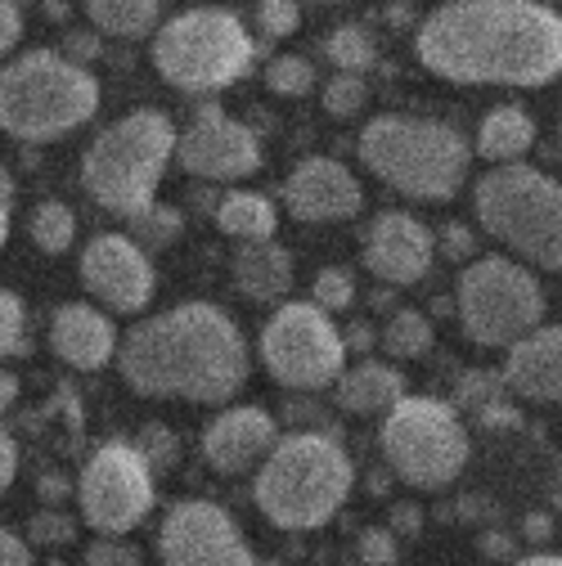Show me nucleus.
I'll return each instance as SVG.
<instances>
[{
  "mask_svg": "<svg viewBox=\"0 0 562 566\" xmlns=\"http://www.w3.org/2000/svg\"><path fill=\"white\" fill-rule=\"evenodd\" d=\"M414 54L455 86H549L562 77V14L535 0H446L418 23Z\"/></svg>",
  "mask_w": 562,
  "mask_h": 566,
  "instance_id": "obj_1",
  "label": "nucleus"
},
{
  "mask_svg": "<svg viewBox=\"0 0 562 566\" xmlns=\"http://www.w3.org/2000/svg\"><path fill=\"white\" fill-rule=\"evenodd\" d=\"M117 369L135 396L230 405L252 369L243 328L212 302H185L139 319L117 342Z\"/></svg>",
  "mask_w": 562,
  "mask_h": 566,
  "instance_id": "obj_2",
  "label": "nucleus"
},
{
  "mask_svg": "<svg viewBox=\"0 0 562 566\" xmlns=\"http://www.w3.org/2000/svg\"><path fill=\"white\" fill-rule=\"evenodd\" d=\"M356 485V463L337 432H289L257 468L252 500L279 531H320L342 513Z\"/></svg>",
  "mask_w": 562,
  "mask_h": 566,
  "instance_id": "obj_3",
  "label": "nucleus"
},
{
  "mask_svg": "<svg viewBox=\"0 0 562 566\" xmlns=\"http://www.w3.org/2000/svg\"><path fill=\"white\" fill-rule=\"evenodd\" d=\"M100 113V82L63 50H23L0 67V130L23 145H50Z\"/></svg>",
  "mask_w": 562,
  "mask_h": 566,
  "instance_id": "obj_4",
  "label": "nucleus"
},
{
  "mask_svg": "<svg viewBox=\"0 0 562 566\" xmlns=\"http://www.w3.org/2000/svg\"><path fill=\"white\" fill-rule=\"evenodd\" d=\"M361 163L414 202H446L464 189L468 139L437 117L383 113L361 130Z\"/></svg>",
  "mask_w": 562,
  "mask_h": 566,
  "instance_id": "obj_5",
  "label": "nucleus"
},
{
  "mask_svg": "<svg viewBox=\"0 0 562 566\" xmlns=\"http://www.w3.org/2000/svg\"><path fill=\"white\" fill-rule=\"evenodd\" d=\"M176 122L158 108H135L104 126L82 158V185L86 193L113 211V217L131 221L135 211L158 202V185L167 163L176 158Z\"/></svg>",
  "mask_w": 562,
  "mask_h": 566,
  "instance_id": "obj_6",
  "label": "nucleus"
},
{
  "mask_svg": "<svg viewBox=\"0 0 562 566\" xmlns=\"http://www.w3.org/2000/svg\"><path fill=\"white\" fill-rule=\"evenodd\" d=\"M472 211L481 230L518 261L562 270V180L527 163L496 167L477 180Z\"/></svg>",
  "mask_w": 562,
  "mask_h": 566,
  "instance_id": "obj_7",
  "label": "nucleus"
},
{
  "mask_svg": "<svg viewBox=\"0 0 562 566\" xmlns=\"http://www.w3.org/2000/svg\"><path fill=\"white\" fill-rule=\"evenodd\" d=\"M252 32L235 10L198 6L154 32L158 77L185 95H217L252 67Z\"/></svg>",
  "mask_w": 562,
  "mask_h": 566,
  "instance_id": "obj_8",
  "label": "nucleus"
},
{
  "mask_svg": "<svg viewBox=\"0 0 562 566\" xmlns=\"http://www.w3.org/2000/svg\"><path fill=\"white\" fill-rule=\"evenodd\" d=\"M387 472L409 490H446L468 468V428L455 405L437 396H400L378 428Z\"/></svg>",
  "mask_w": 562,
  "mask_h": 566,
  "instance_id": "obj_9",
  "label": "nucleus"
},
{
  "mask_svg": "<svg viewBox=\"0 0 562 566\" xmlns=\"http://www.w3.org/2000/svg\"><path fill=\"white\" fill-rule=\"evenodd\" d=\"M459 328L477 346H513L544 319L540 279L509 256H472L455 279Z\"/></svg>",
  "mask_w": 562,
  "mask_h": 566,
  "instance_id": "obj_10",
  "label": "nucleus"
},
{
  "mask_svg": "<svg viewBox=\"0 0 562 566\" xmlns=\"http://www.w3.org/2000/svg\"><path fill=\"white\" fill-rule=\"evenodd\" d=\"M261 365L289 391H324L346 369L342 328L315 302H284L261 328Z\"/></svg>",
  "mask_w": 562,
  "mask_h": 566,
  "instance_id": "obj_11",
  "label": "nucleus"
},
{
  "mask_svg": "<svg viewBox=\"0 0 562 566\" xmlns=\"http://www.w3.org/2000/svg\"><path fill=\"white\" fill-rule=\"evenodd\" d=\"M77 504L91 531L126 535L154 513L158 476L135 450V441H104L77 476Z\"/></svg>",
  "mask_w": 562,
  "mask_h": 566,
  "instance_id": "obj_12",
  "label": "nucleus"
},
{
  "mask_svg": "<svg viewBox=\"0 0 562 566\" xmlns=\"http://www.w3.org/2000/svg\"><path fill=\"white\" fill-rule=\"evenodd\" d=\"M163 566H261L239 522L212 500H180L158 526Z\"/></svg>",
  "mask_w": 562,
  "mask_h": 566,
  "instance_id": "obj_13",
  "label": "nucleus"
},
{
  "mask_svg": "<svg viewBox=\"0 0 562 566\" xmlns=\"http://www.w3.org/2000/svg\"><path fill=\"white\" fill-rule=\"evenodd\" d=\"M176 158L189 176L207 185H230L261 167V139L252 126L235 122L221 104H198L194 122L176 139Z\"/></svg>",
  "mask_w": 562,
  "mask_h": 566,
  "instance_id": "obj_14",
  "label": "nucleus"
},
{
  "mask_svg": "<svg viewBox=\"0 0 562 566\" xmlns=\"http://www.w3.org/2000/svg\"><path fill=\"white\" fill-rule=\"evenodd\" d=\"M82 283L117 315H139L158 293V270L131 234H95L82 248Z\"/></svg>",
  "mask_w": 562,
  "mask_h": 566,
  "instance_id": "obj_15",
  "label": "nucleus"
},
{
  "mask_svg": "<svg viewBox=\"0 0 562 566\" xmlns=\"http://www.w3.org/2000/svg\"><path fill=\"white\" fill-rule=\"evenodd\" d=\"M284 202H289L293 221L337 226V221L361 217L365 189L351 176V167H342L337 158H302L284 180Z\"/></svg>",
  "mask_w": 562,
  "mask_h": 566,
  "instance_id": "obj_16",
  "label": "nucleus"
},
{
  "mask_svg": "<svg viewBox=\"0 0 562 566\" xmlns=\"http://www.w3.org/2000/svg\"><path fill=\"white\" fill-rule=\"evenodd\" d=\"M437 239L409 211H378L365 230V270L387 289H409L433 270Z\"/></svg>",
  "mask_w": 562,
  "mask_h": 566,
  "instance_id": "obj_17",
  "label": "nucleus"
},
{
  "mask_svg": "<svg viewBox=\"0 0 562 566\" xmlns=\"http://www.w3.org/2000/svg\"><path fill=\"white\" fill-rule=\"evenodd\" d=\"M279 441V422L261 405H230L202 428V459L221 476H243L266 463Z\"/></svg>",
  "mask_w": 562,
  "mask_h": 566,
  "instance_id": "obj_18",
  "label": "nucleus"
},
{
  "mask_svg": "<svg viewBox=\"0 0 562 566\" xmlns=\"http://www.w3.org/2000/svg\"><path fill=\"white\" fill-rule=\"evenodd\" d=\"M50 350L77 374H95L108 360H117V328L108 311L86 306V302H67L50 319Z\"/></svg>",
  "mask_w": 562,
  "mask_h": 566,
  "instance_id": "obj_19",
  "label": "nucleus"
},
{
  "mask_svg": "<svg viewBox=\"0 0 562 566\" xmlns=\"http://www.w3.org/2000/svg\"><path fill=\"white\" fill-rule=\"evenodd\" d=\"M504 382L522 400L562 405V324H540L504 356Z\"/></svg>",
  "mask_w": 562,
  "mask_h": 566,
  "instance_id": "obj_20",
  "label": "nucleus"
},
{
  "mask_svg": "<svg viewBox=\"0 0 562 566\" xmlns=\"http://www.w3.org/2000/svg\"><path fill=\"white\" fill-rule=\"evenodd\" d=\"M235 283H239V293L248 302H257V306L284 302L289 289H293V256H289V248H279L274 239L243 243L235 252Z\"/></svg>",
  "mask_w": 562,
  "mask_h": 566,
  "instance_id": "obj_21",
  "label": "nucleus"
},
{
  "mask_svg": "<svg viewBox=\"0 0 562 566\" xmlns=\"http://www.w3.org/2000/svg\"><path fill=\"white\" fill-rule=\"evenodd\" d=\"M405 396V374L387 360H361L356 369H342V378L333 382V400L342 413H387L396 400Z\"/></svg>",
  "mask_w": 562,
  "mask_h": 566,
  "instance_id": "obj_22",
  "label": "nucleus"
},
{
  "mask_svg": "<svg viewBox=\"0 0 562 566\" xmlns=\"http://www.w3.org/2000/svg\"><path fill=\"white\" fill-rule=\"evenodd\" d=\"M535 145V117L518 104H500V108H490L477 126V154L486 163H496V167H509L518 158H527Z\"/></svg>",
  "mask_w": 562,
  "mask_h": 566,
  "instance_id": "obj_23",
  "label": "nucleus"
},
{
  "mask_svg": "<svg viewBox=\"0 0 562 566\" xmlns=\"http://www.w3.org/2000/svg\"><path fill=\"white\" fill-rule=\"evenodd\" d=\"M212 217H217V230L239 239V243H266V239H274V226H279L274 202L266 193H252V189H230L212 207Z\"/></svg>",
  "mask_w": 562,
  "mask_h": 566,
  "instance_id": "obj_24",
  "label": "nucleus"
},
{
  "mask_svg": "<svg viewBox=\"0 0 562 566\" xmlns=\"http://www.w3.org/2000/svg\"><path fill=\"white\" fill-rule=\"evenodd\" d=\"M86 19L117 41H139L158 32L163 0H86Z\"/></svg>",
  "mask_w": 562,
  "mask_h": 566,
  "instance_id": "obj_25",
  "label": "nucleus"
},
{
  "mask_svg": "<svg viewBox=\"0 0 562 566\" xmlns=\"http://www.w3.org/2000/svg\"><path fill=\"white\" fill-rule=\"evenodd\" d=\"M324 59L337 67V73H370L378 63V36L365 28V23H342L329 32L324 41Z\"/></svg>",
  "mask_w": 562,
  "mask_h": 566,
  "instance_id": "obj_26",
  "label": "nucleus"
},
{
  "mask_svg": "<svg viewBox=\"0 0 562 566\" xmlns=\"http://www.w3.org/2000/svg\"><path fill=\"white\" fill-rule=\"evenodd\" d=\"M28 234H32V243H37L45 256H63L67 248H73V239H77L73 207L59 202V198L37 202V207H32V221H28Z\"/></svg>",
  "mask_w": 562,
  "mask_h": 566,
  "instance_id": "obj_27",
  "label": "nucleus"
},
{
  "mask_svg": "<svg viewBox=\"0 0 562 566\" xmlns=\"http://www.w3.org/2000/svg\"><path fill=\"white\" fill-rule=\"evenodd\" d=\"M378 342L396 360H424L433 350V324L424 319V311H396L387 315V328L378 333Z\"/></svg>",
  "mask_w": 562,
  "mask_h": 566,
  "instance_id": "obj_28",
  "label": "nucleus"
},
{
  "mask_svg": "<svg viewBox=\"0 0 562 566\" xmlns=\"http://www.w3.org/2000/svg\"><path fill=\"white\" fill-rule=\"evenodd\" d=\"M126 226H131V239L145 252H163V248H171L180 239L185 217H180V207H171V202H149L145 211H135Z\"/></svg>",
  "mask_w": 562,
  "mask_h": 566,
  "instance_id": "obj_29",
  "label": "nucleus"
},
{
  "mask_svg": "<svg viewBox=\"0 0 562 566\" xmlns=\"http://www.w3.org/2000/svg\"><path fill=\"white\" fill-rule=\"evenodd\" d=\"M266 86H270L274 95L302 99V95L315 91V67H311V59H302V54H274V59L266 63Z\"/></svg>",
  "mask_w": 562,
  "mask_h": 566,
  "instance_id": "obj_30",
  "label": "nucleus"
},
{
  "mask_svg": "<svg viewBox=\"0 0 562 566\" xmlns=\"http://www.w3.org/2000/svg\"><path fill=\"white\" fill-rule=\"evenodd\" d=\"M135 450L145 454L154 476H167L180 463V441H176V432L167 428V422H145V428L135 432Z\"/></svg>",
  "mask_w": 562,
  "mask_h": 566,
  "instance_id": "obj_31",
  "label": "nucleus"
},
{
  "mask_svg": "<svg viewBox=\"0 0 562 566\" xmlns=\"http://www.w3.org/2000/svg\"><path fill=\"white\" fill-rule=\"evenodd\" d=\"M370 104V82L361 73H333L324 82V113L329 117H356Z\"/></svg>",
  "mask_w": 562,
  "mask_h": 566,
  "instance_id": "obj_32",
  "label": "nucleus"
},
{
  "mask_svg": "<svg viewBox=\"0 0 562 566\" xmlns=\"http://www.w3.org/2000/svg\"><path fill=\"white\" fill-rule=\"evenodd\" d=\"M28 342V311H23V297L0 289V365L10 356H19Z\"/></svg>",
  "mask_w": 562,
  "mask_h": 566,
  "instance_id": "obj_33",
  "label": "nucleus"
},
{
  "mask_svg": "<svg viewBox=\"0 0 562 566\" xmlns=\"http://www.w3.org/2000/svg\"><path fill=\"white\" fill-rule=\"evenodd\" d=\"M311 293H315V306L333 315V311H346L356 302V279H351V270H342V265H324L311 283Z\"/></svg>",
  "mask_w": 562,
  "mask_h": 566,
  "instance_id": "obj_34",
  "label": "nucleus"
},
{
  "mask_svg": "<svg viewBox=\"0 0 562 566\" xmlns=\"http://www.w3.org/2000/svg\"><path fill=\"white\" fill-rule=\"evenodd\" d=\"M257 28L266 41H284L302 28V0H257Z\"/></svg>",
  "mask_w": 562,
  "mask_h": 566,
  "instance_id": "obj_35",
  "label": "nucleus"
},
{
  "mask_svg": "<svg viewBox=\"0 0 562 566\" xmlns=\"http://www.w3.org/2000/svg\"><path fill=\"white\" fill-rule=\"evenodd\" d=\"M77 539V522L59 513V509H45V513H32L28 522V544L37 548H63V544H73Z\"/></svg>",
  "mask_w": 562,
  "mask_h": 566,
  "instance_id": "obj_36",
  "label": "nucleus"
},
{
  "mask_svg": "<svg viewBox=\"0 0 562 566\" xmlns=\"http://www.w3.org/2000/svg\"><path fill=\"white\" fill-rule=\"evenodd\" d=\"M500 396H509V382L496 369H468L459 378V405L464 409H481L486 400H500Z\"/></svg>",
  "mask_w": 562,
  "mask_h": 566,
  "instance_id": "obj_37",
  "label": "nucleus"
},
{
  "mask_svg": "<svg viewBox=\"0 0 562 566\" xmlns=\"http://www.w3.org/2000/svg\"><path fill=\"white\" fill-rule=\"evenodd\" d=\"M356 553H361V562H365V566H396V557H400V544H396V535H392V531H383V526H370V531H361V539H356Z\"/></svg>",
  "mask_w": 562,
  "mask_h": 566,
  "instance_id": "obj_38",
  "label": "nucleus"
},
{
  "mask_svg": "<svg viewBox=\"0 0 562 566\" xmlns=\"http://www.w3.org/2000/svg\"><path fill=\"white\" fill-rule=\"evenodd\" d=\"M433 239H437V252H441L446 261H472V256H477V234H472L464 221H446Z\"/></svg>",
  "mask_w": 562,
  "mask_h": 566,
  "instance_id": "obj_39",
  "label": "nucleus"
},
{
  "mask_svg": "<svg viewBox=\"0 0 562 566\" xmlns=\"http://www.w3.org/2000/svg\"><path fill=\"white\" fill-rule=\"evenodd\" d=\"M472 418H477V428H486V432H518L522 428V409L509 405V396L486 400L481 409H472Z\"/></svg>",
  "mask_w": 562,
  "mask_h": 566,
  "instance_id": "obj_40",
  "label": "nucleus"
},
{
  "mask_svg": "<svg viewBox=\"0 0 562 566\" xmlns=\"http://www.w3.org/2000/svg\"><path fill=\"white\" fill-rule=\"evenodd\" d=\"M86 566H139V548L122 544L117 535H104L86 548Z\"/></svg>",
  "mask_w": 562,
  "mask_h": 566,
  "instance_id": "obj_41",
  "label": "nucleus"
},
{
  "mask_svg": "<svg viewBox=\"0 0 562 566\" xmlns=\"http://www.w3.org/2000/svg\"><path fill=\"white\" fill-rule=\"evenodd\" d=\"M23 36V10L14 0H0V59H6Z\"/></svg>",
  "mask_w": 562,
  "mask_h": 566,
  "instance_id": "obj_42",
  "label": "nucleus"
},
{
  "mask_svg": "<svg viewBox=\"0 0 562 566\" xmlns=\"http://www.w3.org/2000/svg\"><path fill=\"white\" fill-rule=\"evenodd\" d=\"M477 548H481L490 562H513V557H518V539H513L509 531H496V526L477 535Z\"/></svg>",
  "mask_w": 562,
  "mask_h": 566,
  "instance_id": "obj_43",
  "label": "nucleus"
},
{
  "mask_svg": "<svg viewBox=\"0 0 562 566\" xmlns=\"http://www.w3.org/2000/svg\"><path fill=\"white\" fill-rule=\"evenodd\" d=\"M0 566H32V544L10 526H0Z\"/></svg>",
  "mask_w": 562,
  "mask_h": 566,
  "instance_id": "obj_44",
  "label": "nucleus"
},
{
  "mask_svg": "<svg viewBox=\"0 0 562 566\" xmlns=\"http://www.w3.org/2000/svg\"><path fill=\"white\" fill-rule=\"evenodd\" d=\"M14 198H19V189H14V176L0 167V248L10 243V230H14Z\"/></svg>",
  "mask_w": 562,
  "mask_h": 566,
  "instance_id": "obj_45",
  "label": "nucleus"
},
{
  "mask_svg": "<svg viewBox=\"0 0 562 566\" xmlns=\"http://www.w3.org/2000/svg\"><path fill=\"white\" fill-rule=\"evenodd\" d=\"M19 476V441L10 428H0V494H6Z\"/></svg>",
  "mask_w": 562,
  "mask_h": 566,
  "instance_id": "obj_46",
  "label": "nucleus"
},
{
  "mask_svg": "<svg viewBox=\"0 0 562 566\" xmlns=\"http://www.w3.org/2000/svg\"><path fill=\"white\" fill-rule=\"evenodd\" d=\"M392 535H418V531H424V509H414V504H396L392 509V526H387Z\"/></svg>",
  "mask_w": 562,
  "mask_h": 566,
  "instance_id": "obj_47",
  "label": "nucleus"
},
{
  "mask_svg": "<svg viewBox=\"0 0 562 566\" xmlns=\"http://www.w3.org/2000/svg\"><path fill=\"white\" fill-rule=\"evenodd\" d=\"M374 342H378V333H374L365 319H356L351 328H342V346H346V356H351V350H361V356H370Z\"/></svg>",
  "mask_w": 562,
  "mask_h": 566,
  "instance_id": "obj_48",
  "label": "nucleus"
},
{
  "mask_svg": "<svg viewBox=\"0 0 562 566\" xmlns=\"http://www.w3.org/2000/svg\"><path fill=\"white\" fill-rule=\"evenodd\" d=\"M522 539L535 544V548L549 544V539H553V513H527V517H522Z\"/></svg>",
  "mask_w": 562,
  "mask_h": 566,
  "instance_id": "obj_49",
  "label": "nucleus"
},
{
  "mask_svg": "<svg viewBox=\"0 0 562 566\" xmlns=\"http://www.w3.org/2000/svg\"><path fill=\"white\" fill-rule=\"evenodd\" d=\"M73 63H91L95 54H100V41L91 36V32H67V50H63Z\"/></svg>",
  "mask_w": 562,
  "mask_h": 566,
  "instance_id": "obj_50",
  "label": "nucleus"
},
{
  "mask_svg": "<svg viewBox=\"0 0 562 566\" xmlns=\"http://www.w3.org/2000/svg\"><path fill=\"white\" fill-rule=\"evenodd\" d=\"M14 400H19V378L10 369H0V413H6Z\"/></svg>",
  "mask_w": 562,
  "mask_h": 566,
  "instance_id": "obj_51",
  "label": "nucleus"
},
{
  "mask_svg": "<svg viewBox=\"0 0 562 566\" xmlns=\"http://www.w3.org/2000/svg\"><path fill=\"white\" fill-rule=\"evenodd\" d=\"M486 513H490V504H486V494H472V504H468V500L459 504V517H464V522H468V517H486Z\"/></svg>",
  "mask_w": 562,
  "mask_h": 566,
  "instance_id": "obj_52",
  "label": "nucleus"
},
{
  "mask_svg": "<svg viewBox=\"0 0 562 566\" xmlns=\"http://www.w3.org/2000/svg\"><path fill=\"white\" fill-rule=\"evenodd\" d=\"M513 566H562V553H531V557H518Z\"/></svg>",
  "mask_w": 562,
  "mask_h": 566,
  "instance_id": "obj_53",
  "label": "nucleus"
},
{
  "mask_svg": "<svg viewBox=\"0 0 562 566\" xmlns=\"http://www.w3.org/2000/svg\"><path fill=\"white\" fill-rule=\"evenodd\" d=\"M41 494H45V500H63L67 485H63L59 476H45V481H41Z\"/></svg>",
  "mask_w": 562,
  "mask_h": 566,
  "instance_id": "obj_54",
  "label": "nucleus"
},
{
  "mask_svg": "<svg viewBox=\"0 0 562 566\" xmlns=\"http://www.w3.org/2000/svg\"><path fill=\"white\" fill-rule=\"evenodd\" d=\"M311 6H337V0H311Z\"/></svg>",
  "mask_w": 562,
  "mask_h": 566,
  "instance_id": "obj_55",
  "label": "nucleus"
}]
</instances>
